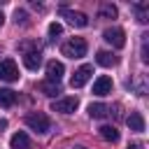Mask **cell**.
Here are the masks:
<instances>
[{
  "mask_svg": "<svg viewBox=\"0 0 149 149\" xmlns=\"http://www.w3.org/2000/svg\"><path fill=\"white\" fill-rule=\"evenodd\" d=\"M98 133H100V137L107 140V142H116V140H119V130H116L114 126H100Z\"/></svg>",
  "mask_w": 149,
  "mask_h": 149,
  "instance_id": "9a60e30c",
  "label": "cell"
},
{
  "mask_svg": "<svg viewBox=\"0 0 149 149\" xmlns=\"http://www.w3.org/2000/svg\"><path fill=\"white\" fill-rule=\"evenodd\" d=\"M63 72H65V65L61 63V61H49L47 63V81H56V84H61V77H63Z\"/></svg>",
  "mask_w": 149,
  "mask_h": 149,
  "instance_id": "ba28073f",
  "label": "cell"
},
{
  "mask_svg": "<svg viewBox=\"0 0 149 149\" xmlns=\"http://www.w3.org/2000/svg\"><path fill=\"white\" fill-rule=\"evenodd\" d=\"M37 88H40L44 95H56V93H61V84H56V81H40Z\"/></svg>",
  "mask_w": 149,
  "mask_h": 149,
  "instance_id": "ac0fdd59",
  "label": "cell"
},
{
  "mask_svg": "<svg viewBox=\"0 0 149 149\" xmlns=\"http://www.w3.org/2000/svg\"><path fill=\"white\" fill-rule=\"evenodd\" d=\"M26 126L30 128V130H35V133H40V135H44V133H49L51 130V119L47 116V114H42V112H33V114H28L26 119Z\"/></svg>",
  "mask_w": 149,
  "mask_h": 149,
  "instance_id": "7a4b0ae2",
  "label": "cell"
},
{
  "mask_svg": "<svg viewBox=\"0 0 149 149\" xmlns=\"http://www.w3.org/2000/svg\"><path fill=\"white\" fill-rule=\"evenodd\" d=\"M93 93H95V95H107V93H112V79H109L107 74H100V77L93 81Z\"/></svg>",
  "mask_w": 149,
  "mask_h": 149,
  "instance_id": "30bf717a",
  "label": "cell"
},
{
  "mask_svg": "<svg viewBox=\"0 0 149 149\" xmlns=\"http://www.w3.org/2000/svg\"><path fill=\"white\" fill-rule=\"evenodd\" d=\"M79 107V100L74 95H68V98H58L51 102V112H61V114H72L74 109Z\"/></svg>",
  "mask_w": 149,
  "mask_h": 149,
  "instance_id": "277c9868",
  "label": "cell"
},
{
  "mask_svg": "<svg viewBox=\"0 0 149 149\" xmlns=\"http://www.w3.org/2000/svg\"><path fill=\"white\" fill-rule=\"evenodd\" d=\"M109 114V107L107 105H102V102H91L88 105V116L91 119H105Z\"/></svg>",
  "mask_w": 149,
  "mask_h": 149,
  "instance_id": "5bb4252c",
  "label": "cell"
},
{
  "mask_svg": "<svg viewBox=\"0 0 149 149\" xmlns=\"http://www.w3.org/2000/svg\"><path fill=\"white\" fill-rule=\"evenodd\" d=\"M16 102V93L12 88H0V107H12Z\"/></svg>",
  "mask_w": 149,
  "mask_h": 149,
  "instance_id": "2e32d148",
  "label": "cell"
},
{
  "mask_svg": "<svg viewBox=\"0 0 149 149\" xmlns=\"http://www.w3.org/2000/svg\"><path fill=\"white\" fill-rule=\"evenodd\" d=\"M19 79V68L12 58L0 61V81H16Z\"/></svg>",
  "mask_w": 149,
  "mask_h": 149,
  "instance_id": "8992f818",
  "label": "cell"
},
{
  "mask_svg": "<svg viewBox=\"0 0 149 149\" xmlns=\"http://www.w3.org/2000/svg\"><path fill=\"white\" fill-rule=\"evenodd\" d=\"M2 128H7V121L5 119H0V133H2Z\"/></svg>",
  "mask_w": 149,
  "mask_h": 149,
  "instance_id": "603a6c76",
  "label": "cell"
},
{
  "mask_svg": "<svg viewBox=\"0 0 149 149\" xmlns=\"http://www.w3.org/2000/svg\"><path fill=\"white\" fill-rule=\"evenodd\" d=\"M102 37H105V42H107V44H112L114 49L126 47V33H123V28H119V26L107 28V30L102 33Z\"/></svg>",
  "mask_w": 149,
  "mask_h": 149,
  "instance_id": "3957f363",
  "label": "cell"
},
{
  "mask_svg": "<svg viewBox=\"0 0 149 149\" xmlns=\"http://www.w3.org/2000/svg\"><path fill=\"white\" fill-rule=\"evenodd\" d=\"M9 147H12V149H30V137H28L23 130H19V133H14V135H12Z\"/></svg>",
  "mask_w": 149,
  "mask_h": 149,
  "instance_id": "8fae6325",
  "label": "cell"
},
{
  "mask_svg": "<svg viewBox=\"0 0 149 149\" xmlns=\"http://www.w3.org/2000/svg\"><path fill=\"white\" fill-rule=\"evenodd\" d=\"M126 123L130 126V130L142 133V130H144V116H142V112H130L128 119H126Z\"/></svg>",
  "mask_w": 149,
  "mask_h": 149,
  "instance_id": "7c38bea8",
  "label": "cell"
},
{
  "mask_svg": "<svg viewBox=\"0 0 149 149\" xmlns=\"http://www.w3.org/2000/svg\"><path fill=\"white\" fill-rule=\"evenodd\" d=\"M133 9H135L140 23H147V21H149V5H147V2H137V5H133Z\"/></svg>",
  "mask_w": 149,
  "mask_h": 149,
  "instance_id": "d6986e66",
  "label": "cell"
},
{
  "mask_svg": "<svg viewBox=\"0 0 149 149\" xmlns=\"http://www.w3.org/2000/svg\"><path fill=\"white\" fill-rule=\"evenodd\" d=\"M61 51H63V56H68V58H84L86 51H88V44H86L84 37H72V40H68V42L61 47Z\"/></svg>",
  "mask_w": 149,
  "mask_h": 149,
  "instance_id": "6da1fadb",
  "label": "cell"
},
{
  "mask_svg": "<svg viewBox=\"0 0 149 149\" xmlns=\"http://www.w3.org/2000/svg\"><path fill=\"white\" fill-rule=\"evenodd\" d=\"M70 149H86V147H81V144H74V147H70Z\"/></svg>",
  "mask_w": 149,
  "mask_h": 149,
  "instance_id": "484cf974",
  "label": "cell"
},
{
  "mask_svg": "<svg viewBox=\"0 0 149 149\" xmlns=\"http://www.w3.org/2000/svg\"><path fill=\"white\" fill-rule=\"evenodd\" d=\"M147 37H149V35H142V61H144V63L149 61V58H147Z\"/></svg>",
  "mask_w": 149,
  "mask_h": 149,
  "instance_id": "7402d4cb",
  "label": "cell"
},
{
  "mask_svg": "<svg viewBox=\"0 0 149 149\" xmlns=\"http://www.w3.org/2000/svg\"><path fill=\"white\" fill-rule=\"evenodd\" d=\"M26 19H28V14H26L23 9H16V12H14V21H16V23H21V26H23V23H26Z\"/></svg>",
  "mask_w": 149,
  "mask_h": 149,
  "instance_id": "44dd1931",
  "label": "cell"
},
{
  "mask_svg": "<svg viewBox=\"0 0 149 149\" xmlns=\"http://www.w3.org/2000/svg\"><path fill=\"white\" fill-rule=\"evenodd\" d=\"M2 23H5V16H2V12H0V28H2Z\"/></svg>",
  "mask_w": 149,
  "mask_h": 149,
  "instance_id": "d4e9b609",
  "label": "cell"
},
{
  "mask_svg": "<svg viewBox=\"0 0 149 149\" xmlns=\"http://www.w3.org/2000/svg\"><path fill=\"white\" fill-rule=\"evenodd\" d=\"M128 149H142V144H130Z\"/></svg>",
  "mask_w": 149,
  "mask_h": 149,
  "instance_id": "cb8c5ba5",
  "label": "cell"
},
{
  "mask_svg": "<svg viewBox=\"0 0 149 149\" xmlns=\"http://www.w3.org/2000/svg\"><path fill=\"white\" fill-rule=\"evenodd\" d=\"M61 16H63V19H68V23H72V26H77V28L88 26V16H86V14H81V12L68 9V7H61Z\"/></svg>",
  "mask_w": 149,
  "mask_h": 149,
  "instance_id": "52a82bcc",
  "label": "cell"
},
{
  "mask_svg": "<svg viewBox=\"0 0 149 149\" xmlns=\"http://www.w3.org/2000/svg\"><path fill=\"white\" fill-rule=\"evenodd\" d=\"M61 33H63V26H61L58 21H54V23H49V35H51V37H58Z\"/></svg>",
  "mask_w": 149,
  "mask_h": 149,
  "instance_id": "ffe728a7",
  "label": "cell"
},
{
  "mask_svg": "<svg viewBox=\"0 0 149 149\" xmlns=\"http://www.w3.org/2000/svg\"><path fill=\"white\" fill-rule=\"evenodd\" d=\"M91 72H93V65H88V63L81 65V68H77L74 74L70 77V86H72V88H81V86L91 79Z\"/></svg>",
  "mask_w": 149,
  "mask_h": 149,
  "instance_id": "5b68a950",
  "label": "cell"
},
{
  "mask_svg": "<svg viewBox=\"0 0 149 149\" xmlns=\"http://www.w3.org/2000/svg\"><path fill=\"white\" fill-rule=\"evenodd\" d=\"M116 61H119V58H116L112 51H98V54H95V63L102 65V68H114Z\"/></svg>",
  "mask_w": 149,
  "mask_h": 149,
  "instance_id": "4fadbf2b",
  "label": "cell"
},
{
  "mask_svg": "<svg viewBox=\"0 0 149 149\" xmlns=\"http://www.w3.org/2000/svg\"><path fill=\"white\" fill-rule=\"evenodd\" d=\"M23 65L28 68V70H37L40 65H42V51L35 47V49H26V54H23Z\"/></svg>",
  "mask_w": 149,
  "mask_h": 149,
  "instance_id": "9c48e42d",
  "label": "cell"
},
{
  "mask_svg": "<svg viewBox=\"0 0 149 149\" xmlns=\"http://www.w3.org/2000/svg\"><path fill=\"white\" fill-rule=\"evenodd\" d=\"M116 14H119V9H116L112 2H105V5H100V9H98V16H100V19H116Z\"/></svg>",
  "mask_w": 149,
  "mask_h": 149,
  "instance_id": "e0dca14e",
  "label": "cell"
}]
</instances>
